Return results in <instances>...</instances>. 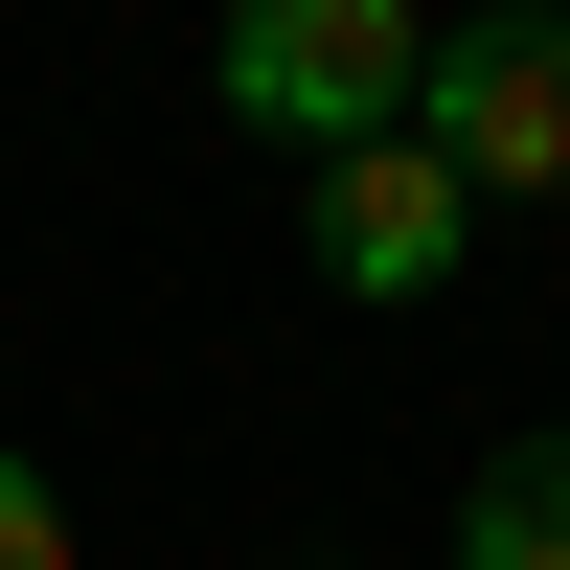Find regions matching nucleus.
Here are the masks:
<instances>
[{
	"instance_id": "1",
	"label": "nucleus",
	"mask_w": 570,
	"mask_h": 570,
	"mask_svg": "<svg viewBox=\"0 0 570 570\" xmlns=\"http://www.w3.org/2000/svg\"><path fill=\"white\" fill-rule=\"evenodd\" d=\"M411 91H434V23L411 0H228V115L297 137V160L411 137Z\"/></svg>"
},
{
	"instance_id": "2",
	"label": "nucleus",
	"mask_w": 570,
	"mask_h": 570,
	"mask_svg": "<svg viewBox=\"0 0 570 570\" xmlns=\"http://www.w3.org/2000/svg\"><path fill=\"white\" fill-rule=\"evenodd\" d=\"M411 137H434L480 206H548V183H570V0L434 23V91H411Z\"/></svg>"
},
{
	"instance_id": "3",
	"label": "nucleus",
	"mask_w": 570,
	"mask_h": 570,
	"mask_svg": "<svg viewBox=\"0 0 570 570\" xmlns=\"http://www.w3.org/2000/svg\"><path fill=\"white\" fill-rule=\"evenodd\" d=\"M320 274H343V297H434L456 274V228H480V183L434 160V137H365V160H320Z\"/></svg>"
},
{
	"instance_id": "4",
	"label": "nucleus",
	"mask_w": 570,
	"mask_h": 570,
	"mask_svg": "<svg viewBox=\"0 0 570 570\" xmlns=\"http://www.w3.org/2000/svg\"><path fill=\"white\" fill-rule=\"evenodd\" d=\"M456 570H570V434H502L456 480Z\"/></svg>"
},
{
	"instance_id": "5",
	"label": "nucleus",
	"mask_w": 570,
	"mask_h": 570,
	"mask_svg": "<svg viewBox=\"0 0 570 570\" xmlns=\"http://www.w3.org/2000/svg\"><path fill=\"white\" fill-rule=\"evenodd\" d=\"M0 570H69V502H46L23 456H0Z\"/></svg>"
}]
</instances>
